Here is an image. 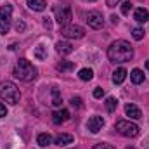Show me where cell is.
<instances>
[{
  "instance_id": "obj_1",
  "label": "cell",
  "mask_w": 149,
  "mask_h": 149,
  "mask_svg": "<svg viewBox=\"0 0 149 149\" xmlns=\"http://www.w3.org/2000/svg\"><path fill=\"white\" fill-rule=\"evenodd\" d=\"M108 59L114 64H123L134 59V47L127 40H116L108 49Z\"/></svg>"
},
{
  "instance_id": "obj_2",
  "label": "cell",
  "mask_w": 149,
  "mask_h": 149,
  "mask_svg": "<svg viewBox=\"0 0 149 149\" xmlns=\"http://www.w3.org/2000/svg\"><path fill=\"white\" fill-rule=\"evenodd\" d=\"M12 74L21 81H31L37 78V68L28 59H19L12 70Z\"/></svg>"
},
{
  "instance_id": "obj_3",
  "label": "cell",
  "mask_w": 149,
  "mask_h": 149,
  "mask_svg": "<svg viewBox=\"0 0 149 149\" xmlns=\"http://www.w3.org/2000/svg\"><path fill=\"white\" fill-rule=\"evenodd\" d=\"M0 99H3L10 106H16L21 101V92H19L17 85L9 81V80L0 81Z\"/></svg>"
},
{
  "instance_id": "obj_4",
  "label": "cell",
  "mask_w": 149,
  "mask_h": 149,
  "mask_svg": "<svg viewBox=\"0 0 149 149\" xmlns=\"http://www.w3.org/2000/svg\"><path fill=\"white\" fill-rule=\"evenodd\" d=\"M114 128L118 130V134H121L123 137H137L139 135V125H135V123H132V121H128V120H120V121H116V125H114Z\"/></svg>"
},
{
  "instance_id": "obj_5",
  "label": "cell",
  "mask_w": 149,
  "mask_h": 149,
  "mask_svg": "<svg viewBox=\"0 0 149 149\" xmlns=\"http://www.w3.org/2000/svg\"><path fill=\"white\" fill-rule=\"evenodd\" d=\"M54 14H56V21L59 23V26H68L73 19V12L70 5H56L54 7Z\"/></svg>"
},
{
  "instance_id": "obj_6",
  "label": "cell",
  "mask_w": 149,
  "mask_h": 149,
  "mask_svg": "<svg viewBox=\"0 0 149 149\" xmlns=\"http://www.w3.org/2000/svg\"><path fill=\"white\" fill-rule=\"evenodd\" d=\"M10 21H12V5L5 3L0 7V35H5L9 31Z\"/></svg>"
},
{
  "instance_id": "obj_7",
  "label": "cell",
  "mask_w": 149,
  "mask_h": 149,
  "mask_svg": "<svg viewBox=\"0 0 149 149\" xmlns=\"http://www.w3.org/2000/svg\"><path fill=\"white\" fill-rule=\"evenodd\" d=\"M61 33L64 38H83L85 37V30L78 24H68V26H63L61 28Z\"/></svg>"
},
{
  "instance_id": "obj_8",
  "label": "cell",
  "mask_w": 149,
  "mask_h": 149,
  "mask_svg": "<svg viewBox=\"0 0 149 149\" xmlns=\"http://www.w3.org/2000/svg\"><path fill=\"white\" fill-rule=\"evenodd\" d=\"M87 24H88L90 28H94V30L104 28V17H102V14H101L99 10H90V12L87 14Z\"/></svg>"
},
{
  "instance_id": "obj_9",
  "label": "cell",
  "mask_w": 149,
  "mask_h": 149,
  "mask_svg": "<svg viewBox=\"0 0 149 149\" xmlns=\"http://www.w3.org/2000/svg\"><path fill=\"white\" fill-rule=\"evenodd\" d=\"M102 127H104V118L102 116H90L88 118V121H87V128L92 132V134H99L101 130H102Z\"/></svg>"
},
{
  "instance_id": "obj_10",
  "label": "cell",
  "mask_w": 149,
  "mask_h": 149,
  "mask_svg": "<svg viewBox=\"0 0 149 149\" xmlns=\"http://www.w3.org/2000/svg\"><path fill=\"white\" fill-rule=\"evenodd\" d=\"M68 120H70V111L68 109H57V111L52 113V123L54 125H61Z\"/></svg>"
},
{
  "instance_id": "obj_11",
  "label": "cell",
  "mask_w": 149,
  "mask_h": 149,
  "mask_svg": "<svg viewBox=\"0 0 149 149\" xmlns=\"http://www.w3.org/2000/svg\"><path fill=\"white\" fill-rule=\"evenodd\" d=\"M56 50H57L61 56H68V54H71L74 50V47L70 42H66V40H59V42L56 43Z\"/></svg>"
},
{
  "instance_id": "obj_12",
  "label": "cell",
  "mask_w": 149,
  "mask_h": 149,
  "mask_svg": "<svg viewBox=\"0 0 149 149\" xmlns=\"http://www.w3.org/2000/svg\"><path fill=\"white\" fill-rule=\"evenodd\" d=\"M134 19H135L137 23H141V24L148 23V21H149V10H148V9H144V7L135 9V12H134Z\"/></svg>"
},
{
  "instance_id": "obj_13",
  "label": "cell",
  "mask_w": 149,
  "mask_h": 149,
  "mask_svg": "<svg viewBox=\"0 0 149 149\" xmlns=\"http://www.w3.org/2000/svg\"><path fill=\"white\" fill-rule=\"evenodd\" d=\"M125 113H127V116H130L132 120H141V118H142V111H141L135 104H127V106H125Z\"/></svg>"
},
{
  "instance_id": "obj_14",
  "label": "cell",
  "mask_w": 149,
  "mask_h": 149,
  "mask_svg": "<svg viewBox=\"0 0 149 149\" xmlns=\"http://www.w3.org/2000/svg\"><path fill=\"white\" fill-rule=\"evenodd\" d=\"M74 137L71 134H59L57 137H56V144L59 146V148H64V146H68V144H73Z\"/></svg>"
},
{
  "instance_id": "obj_15",
  "label": "cell",
  "mask_w": 149,
  "mask_h": 149,
  "mask_svg": "<svg viewBox=\"0 0 149 149\" xmlns=\"http://www.w3.org/2000/svg\"><path fill=\"white\" fill-rule=\"evenodd\" d=\"M130 80H132L135 85H141V83L146 80V74H144V71H142V70L135 68V70H132V71H130Z\"/></svg>"
},
{
  "instance_id": "obj_16",
  "label": "cell",
  "mask_w": 149,
  "mask_h": 149,
  "mask_svg": "<svg viewBox=\"0 0 149 149\" xmlns=\"http://www.w3.org/2000/svg\"><path fill=\"white\" fill-rule=\"evenodd\" d=\"M26 3H28V7L31 10H37V12L45 10V7H47V2L45 0H26Z\"/></svg>"
},
{
  "instance_id": "obj_17",
  "label": "cell",
  "mask_w": 149,
  "mask_h": 149,
  "mask_svg": "<svg viewBox=\"0 0 149 149\" xmlns=\"http://www.w3.org/2000/svg\"><path fill=\"white\" fill-rule=\"evenodd\" d=\"M37 144H38V146H42V148L50 146V144H52V135H50V134H47V132L38 134V135H37Z\"/></svg>"
},
{
  "instance_id": "obj_18",
  "label": "cell",
  "mask_w": 149,
  "mask_h": 149,
  "mask_svg": "<svg viewBox=\"0 0 149 149\" xmlns=\"http://www.w3.org/2000/svg\"><path fill=\"white\" fill-rule=\"evenodd\" d=\"M50 94H52L50 104H52L54 108H61V104H63V97H61V92H59L56 87H52V88H50Z\"/></svg>"
},
{
  "instance_id": "obj_19",
  "label": "cell",
  "mask_w": 149,
  "mask_h": 149,
  "mask_svg": "<svg viewBox=\"0 0 149 149\" xmlns=\"http://www.w3.org/2000/svg\"><path fill=\"white\" fill-rule=\"evenodd\" d=\"M125 78H127V70H125V68H118V70H114V73H113V83L120 85V83L125 81Z\"/></svg>"
},
{
  "instance_id": "obj_20",
  "label": "cell",
  "mask_w": 149,
  "mask_h": 149,
  "mask_svg": "<svg viewBox=\"0 0 149 149\" xmlns=\"http://www.w3.org/2000/svg\"><path fill=\"white\" fill-rule=\"evenodd\" d=\"M78 76H80V80L88 81V80H92V78H94V71H92L90 68H81V70L78 71Z\"/></svg>"
},
{
  "instance_id": "obj_21",
  "label": "cell",
  "mask_w": 149,
  "mask_h": 149,
  "mask_svg": "<svg viewBox=\"0 0 149 149\" xmlns=\"http://www.w3.org/2000/svg\"><path fill=\"white\" fill-rule=\"evenodd\" d=\"M35 57L40 59V61L47 59V47L45 45H38L37 49H35Z\"/></svg>"
},
{
  "instance_id": "obj_22",
  "label": "cell",
  "mask_w": 149,
  "mask_h": 149,
  "mask_svg": "<svg viewBox=\"0 0 149 149\" xmlns=\"http://www.w3.org/2000/svg\"><path fill=\"white\" fill-rule=\"evenodd\" d=\"M59 71H71L74 68V64L71 61H61V63H57V66H56Z\"/></svg>"
},
{
  "instance_id": "obj_23",
  "label": "cell",
  "mask_w": 149,
  "mask_h": 149,
  "mask_svg": "<svg viewBox=\"0 0 149 149\" xmlns=\"http://www.w3.org/2000/svg\"><path fill=\"white\" fill-rule=\"evenodd\" d=\"M116 106H118V101L114 99V97H108L106 99V109L109 113H113L114 109H116Z\"/></svg>"
},
{
  "instance_id": "obj_24",
  "label": "cell",
  "mask_w": 149,
  "mask_h": 149,
  "mask_svg": "<svg viewBox=\"0 0 149 149\" xmlns=\"http://www.w3.org/2000/svg\"><path fill=\"white\" fill-rule=\"evenodd\" d=\"M132 37L135 38V40H142L144 38V30L142 28H134L132 30Z\"/></svg>"
},
{
  "instance_id": "obj_25",
  "label": "cell",
  "mask_w": 149,
  "mask_h": 149,
  "mask_svg": "<svg viewBox=\"0 0 149 149\" xmlns=\"http://www.w3.org/2000/svg\"><path fill=\"white\" fill-rule=\"evenodd\" d=\"M132 7H134V3L128 0V2H123V5H121V12L127 16V14H130V10H132Z\"/></svg>"
},
{
  "instance_id": "obj_26",
  "label": "cell",
  "mask_w": 149,
  "mask_h": 149,
  "mask_svg": "<svg viewBox=\"0 0 149 149\" xmlns=\"http://www.w3.org/2000/svg\"><path fill=\"white\" fill-rule=\"evenodd\" d=\"M70 104H71L73 108H76V109H80V108H81V99H80V97H71Z\"/></svg>"
},
{
  "instance_id": "obj_27",
  "label": "cell",
  "mask_w": 149,
  "mask_h": 149,
  "mask_svg": "<svg viewBox=\"0 0 149 149\" xmlns=\"http://www.w3.org/2000/svg\"><path fill=\"white\" fill-rule=\"evenodd\" d=\"M92 149H116V148H113L111 144H106V142H99V144H95Z\"/></svg>"
},
{
  "instance_id": "obj_28",
  "label": "cell",
  "mask_w": 149,
  "mask_h": 149,
  "mask_svg": "<svg viewBox=\"0 0 149 149\" xmlns=\"http://www.w3.org/2000/svg\"><path fill=\"white\" fill-rule=\"evenodd\" d=\"M102 95H104V88H101V87H95V88H94V97H95V99H101Z\"/></svg>"
},
{
  "instance_id": "obj_29",
  "label": "cell",
  "mask_w": 149,
  "mask_h": 149,
  "mask_svg": "<svg viewBox=\"0 0 149 149\" xmlns=\"http://www.w3.org/2000/svg\"><path fill=\"white\" fill-rule=\"evenodd\" d=\"M16 30H17V33L24 31V30H26V24H24L23 21H17V23H16Z\"/></svg>"
},
{
  "instance_id": "obj_30",
  "label": "cell",
  "mask_w": 149,
  "mask_h": 149,
  "mask_svg": "<svg viewBox=\"0 0 149 149\" xmlns=\"http://www.w3.org/2000/svg\"><path fill=\"white\" fill-rule=\"evenodd\" d=\"M3 116H7V108L3 102H0V118H3Z\"/></svg>"
},
{
  "instance_id": "obj_31",
  "label": "cell",
  "mask_w": 149,
  "mask_h": 149,
  "mask_svg": "<svg viewBox=\"0 0 149 149\" xmlns=\"http://www.w3.org/2000/svg\"><path fill=\"white\" fill-rule=\"evenodd\" d=\"M121 0H106V3H108V7H116L118 3H120Z\"/></svg>"
},
{
  "instance_id": "obj_32",
  "label": "cell",
  "mask_w": 149,
  "mask_h": 149,
  "mask_svg": "<svg viewBox=\"0 0 149 149\" xmlns=\"http://www.w3.org/2000/svg\"><path fill=\"white\" fill-rule=\"evenodd\" d=\"M43 26L50 30V21H49V17H45V21H43Z\"/></svg>"
},
{
  "instance_id": "obj_33",
  "label": "cell",
  "mask_w": 149,
  "mask_h": 149,
  "mask_svg": "<svg viewBox=\"0 0 149 149\" xmlns=\"http://www.w3.org/2000/svg\"><path fill=\"white\" fill-rule=\"evenodd\" d=\"M111 21H113V24H118L120 17H118V16H111Z\"/></svg>"
},
{
  "instance_id": "obj_34",
  "label": "cell",
  "mask_w": 149,
  "mask_h": 149,
  "mask_svg": "<svg viewBox=\"0 0 149 149\" xmlns=\"http://www.w3.org/2000/svg\"><path fill=\"white\" fill-rule=\"evenodd\" d=\"M146 68H148V70H149V59H148V61H146Z\"/></svg>"
},
{
  "instance_id": "obj_35",
  "label": "cell",
  "mask_w": 149,
  "mask_h": 149,
  "mask_svg": "<svg viewBox=\"0 0 149 149\" xmlns=\"http://www.w3.org/2000/svg\"><path fill=\"white\" fill-rule=\"evenodd\" d=\"M92 2H94V0H92Z\"/></svg>"
}]
</instances>
